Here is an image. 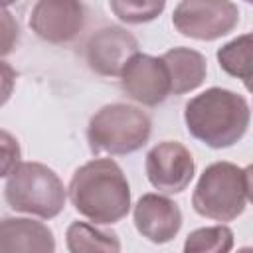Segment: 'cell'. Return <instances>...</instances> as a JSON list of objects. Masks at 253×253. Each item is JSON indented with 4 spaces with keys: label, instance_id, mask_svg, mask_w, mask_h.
I'll list each match as a JSON object with an SVG mask.
<instances>
[{
    "label": "cell",
    "instance_id": "6da1fadb",
    "mask_svg": "<svg viewBox=\"0 0 253 253\" xmlns=\"http://www.w3.org/2000/svg\"><path fill=\"white\" fill-rule=\"evenodd\" d=\"M67 192L77 213L95 225L117 223L130 210L128 180L111 158H95L79 166L71 176Z\"/></svg>",
    "mask_w": 253,
    "mask_h": 253
},
{
    "label": "cell",
    "instance_id": "7a4b0ae2",
    "mask_svg": "<svg viewBox=\"0 0 253 253\" xmlns=\"http://www.w3.org/2000/svg\"><path fill=\"white\" fill-rule=\"evenodd\" d=\"M251 121V109L243 95L210 87L192 97L184 107L188 132L210 148H229L239 142Z\"/></svg>",
    "mask_w": 253,
    "mask_h": 253
},
{
    "label": "cell",
    "instance_id": "3957f363",
    "mask_svg": "<svg viewBox=\"0 0 253 253\" xmlns=\"http://www.w3.org/2000/svg\"><path fill=\"white\" fill-rule=\"evenodd\" d=\"M251 190V168H241L231 162L210 164L192 194V206L196 213L213 221L237 219L249 202Z\"/></svg>",
    "mask_w": 253,
    "mask_h": 253
},
{
    "label": "cell",
    "instance_id": "277c9868",
    "mask_svg": "<svg viewBox=\"0 0 253 253\" xmlns=\"http://www.w3.org/2000/svg\"><path fill=\"white\" fill-rule=\"evenodd\" d=\"M6 204L14 211L51 219L65 208L67 192L61 178L42 162H20L4 186Z\"/></svg>",
    "mask_w": 253,
    "mask_h": 253
},
{
    "label": "cell",
    "instance_id": "5b68a950",
    "mask_svg": "<svg viewBox=\"0 0 253 253\" xmlns=\"http://www.w3.org/2000/svg\"><path fill=\"white\" fill-rule=\"evenodd\" d=\"M150 117L132 105L113 103L101 107L87 125V142L93 154H130L150 138Z\"/></svg>",
    "mask_w": 253,
    "mask_h": 253
},
{
    "label": "cell",
    "instance_id": "8992f818",
    "mask_svg": "<svg viewBox=\"0 0 253 253\" xmlns=\"http://www.w3.org/2000/svg\"><path fill=\"white\" fill-rule=\"evenodd\" d=\"M172 24L186 38L213 42L237 28L239 8L231 0H180Z\"/></svg>",
    "mask_w": 253,
    "mask_h": 253
},
{
    "label": "cell",
    "instance_id": "52a82bcc",
    "mask_svg": "<svg viewBox=\"0 0 253 253\" xmlns=\"http://www.w3.org/2000/svg\"><path fill=\"white\" fill-rule=\"evenodd\" d=\"M144 170L148 182L162 194H180L184 192L196 172L192 152L176 142L164 140L152 146L144 160Z\"/></svg>",
    "mask_w": 253,
    "mask_h": 253
},
{
    "label": "cell",
    "instance_id": "ba28073f",
    "mask_svg": "<svg viewBox=\"0 0 253 253\" xmlns=\"http://www.w3.org/2000/svg\"><path fill=\"white\" fill-rule=\"evenodd\" d=\"M85 26L81 0H38L30 12L32 32L47 43H69Z\"/></svg>",
    "mask_w": 253,
    "mask_h": 253
},
{
    "label": "cell",
    "instance_id": "9c48e42d",
    "mask_svg": "<svg viewBox=\"0 0 253 253\" xmlns=\"http://www.w3.org/2000/svg\"><path fill=\"white\" fill-rule=\"evenodd\" d=\"M119 77L123 91L140 105L156 107L170 95L168 71L160 57L136 51L125 63Z\"/></svg>",
    "mask_w": 253,
    "mask_h": 253
},
{
    "label": "cell",
    "instance_id": "30bf717a",
    "mask_svg": "<svg viewBox=\"0 0 253 253\" xmlns=\"http://www.w3.org/2000/svg\"><path fill=\"white\" fill-rule=\"evenodd\" d=\"M138 51V40L119 26H107L95 32L87 45L85 57L89 67L103 77H119L125 63Z\"/></svg>",
    "mask_w": 253,
    "mask_h": 253
},
{
    "label": "cell",
    "instance_id": "8fae6325",
    "mask_svg": "<svg viewBox=\"0 0 253 253\" xmlns=\"http://www.w3.org/2000/svg\"><path fill=\"white\" fill-rule=\"evenodd\" d=\"M136 231L152 243L172 241L182 227V211L176 202L160 194H144L132 210Z\"/></svg>",
    "mask_w": 253,
    "mask_h": 253
},
{
    "label": "cell",
    "instance_id": "7c38bea8",
    "mask_svg": "<svg viewBox=\"0 0 253 253\" xmlns=\"http://www.w3.org/2000/svg\"><path fill=\"white\" fill-rule=\"evenodd\" d=\"M53 253L55 239L51 229L30 217L0 219V253Z\"/></svg>",
    "mask_w": 253,
    "mask_h": 253
},
{
    "label": "cell",
    "instance_id": "4fadbf2b",
    "mask_svg": "<svg viewBox=\"0 0 253 253\" xmlns=\"http://www.w3.org/2000/svg\"><path fill=\"white\" fill-rule=\"evenodd\" d=\"M168 79H170V93L184 95L194 89H198L208 73V61L206 57L190 47H172L166 53L160 55Z\"/></svg>",
    "mask_w": 253,
    "mask_h": 253
},
{
    "label": "cell",
    "instance_id": "5bb4252c",
    "mask_svg": "<svg viewBox=\"0 0 253 253\" xmlns=\"http://www.w3.org/2000/svg\"><path fill=\"white\" fill-rule=\"evenodd\" d=\"M67 249L71 253H85V251H121V241L113 231H103L85 221H73L67 227Z\"/></svg>",
    "mask_w": 253,
    "mask_h": 253
},
{
    "label": "cell",
    "instance_id": "9a60e30c",
    "mask_svg": "<svg viewBox=\"0 0 253 253\" xmlns=\"http://www.w3.org/2000/svg\"><path fill=\"white\" fill-rule=\"evenodd\" d=\"M251 34H243L217 49L219 67L227 75L241 79L247 89L251 87Z\"/></svg>",
    "mask_w": 253,
    "mask_h": 253
},
{
    "label": "cell",
    "instance_id": "2e32d148",
    "mask_svg": "<svg viewBox=\"0 0 253 253\" xmlns=\"http://www.w3.org/2000/svg\"><path fill=\"white\" fill-rule=\"evenodd\" d=\"M233 247V231L219 223L194 229L184 243L186 253H227Z\"/></svg>",
    "mask_w": 253,
    "mask_h": 253
},
{
    "label": "cell",
    "instance_id": "e0dca14e",
    "mask_svg": "<svg viewBox=\"0 0 253 253\" xmlns=\"http://www.w3.org/2000/svg\"><path fill=\"white\" fill-rule=\"evenodd\" d=\"M109 6L125 24H146L164 12L166 0H109Z\"/></svg>",
    "mask_w": 253,
    "mask_h": 253
},
{
    "label": "cell",
    "instance_id": "ac0fdd59",
    "mask_svg": "<svg viewBox=\"0 0 253 253\" xmlns=\"http://www.w3.org/2000/svg\"><path fill=\"white\" fill-rule=\"evenodd\" d=\"M20 156L22 150L18 138L12 132L0 128V178H6L20 164Z\"/></svg>",
    "mask_w": 253,
    "mask_h": 253
},
{
    "label": "cell",
    "instance_id": "d6986e66",
    "mask_svg": "<svg viewBox=\"0 0 253 253\" xmlns=\"http://www.w3.org/2000/svg\"><path fill=\"white\" fill-rule=\"evenodd\" d=\"M18 40H20V26L14 14L8 12L4 6H0V57L12 53Z\"/></svg>",
    "mask_w": 253,
    "mask_h": 253
},
{
    "label": "cell",
    "instance_id": "ffe728a7",
    "mask_svg": "<svg viewBox=\"0 0 253 253\" xmlns=\"http://www.w3.org/2000/svg\"><path fill=\"white\" fill-rule=\"evenodd\" d=\"M16 85V71L10 63L0 61V107H4L8 103V99L12 97Z\"/></svg>",
    "mask_w": 253,
    "mask_h": 253
},
{
    "label": "cell",
    "instance_id": "44dd1931",
    "mask_svg": "<svg viewBox=\"0 0 253 253\" xmlns=\"http://www.w3.org/2000/svg\"><path fill=\"white\" fill-rule=\"evenodd\" d=\"M14 2H16V0H0V6L6 8V6H10V4H14Z\"/></svg>",
    "mask_w": 253,
    "mask_h": 253
},
{
    "label": "cell",
    "instance_id": "7402d4cb",
    "mask_svg": "<svg viewBox=\"0 0 253 253\" xmlns=\"http://www.w3.org/2000/svg\"><path fill=\"white\" fill-rule=\"evenodd\" d=\"M245 2H253V0H245Z\"/></svg>",
    "mask_w": 253,
    "mask_h": 253
}]
</instances>
